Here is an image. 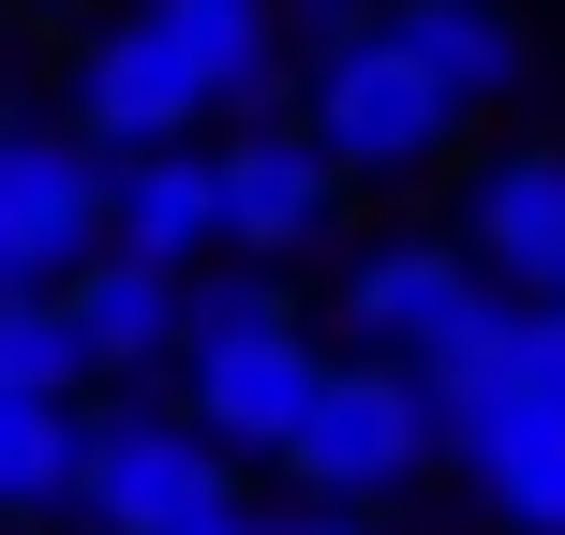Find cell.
I'll use <instances>...</instances> for the list:
<instances>
[{"mask_svg":"<svg viewBox=\"0 0 565 535\" xmlns=\"http://www.w3.org/2000/svg\"><path fill=\"white\" fill-rule=\"evenodd\" d=\"M298 119H312V149H328L358 194H402V179H431V164L461 149V119H477V105H461V89L431 75L387 15H358L342 45L298 60Z\"/></svg>","mask_w":565,"mask_h":535,"instance_id":"1","label":"cell"},{"mask_svg":"<svg viewBox=\"0 0 565 535\" xmlns=\"http://www.w3.org/2000/svg\"><path fill=\"white\" fill-rule=\"evenodd\" d=\"M194 506H238V447L194 402H105L75 431V535H179Z\"/></svg>","mask_w":565,"mask_h":535,"instance_id":"2","label":"cell"},{"mask_svg":"<svg viewBox=\"0 0 565 535\" xmlns=\"http://www.w3.org/2000/svg\"><path fill=\"white\" fill-rule=\"evenodd\" d=\"M431 461H447V431H431V387L402 357H328V387H312V417L282 431V477L328 491V506H387V491H417Z\"/></svg>","mask_w":565,"mask_h":535,"instance_id":"3","label":"cell"},{"mask_svg":"<svg viewBox=\"0 0 565 535\" xmlns=\"http://www.w3.org/2000/svg\"><path fill=\"white\" fill-rule=\"evenodd\" d=\"M75 254H105V135L0 105V282H75Z\"/></svg>","mask_w":565,"mask_h":535,"instance_id":"4","label":"cell"},{"mask_svg":"<svg viewBox=\"0 0 565 535\" xmlns=\"http://www.w3.org/2000/svg\"><path fill=\"white\" fill-rule=\"evenodd\" d=\"M491 298H507V282L461 254V238H431V224H387V238L342 254V342H372V357H402V372H417L431 342H461Z\"/></svg>","mask_w":565,"mask_h":535,"instance_id":"5","label":"cell"},{"mask_svg":"<svg viewBox=\"0 0 565 535\" xmlns=\"http://www.w3.org/2000/svg\"><path fill=\"white\" fill-rule=\"evenodd\" d=\"M209 164H224V238H238V254H282V268H298V254L342 238V194H358V179L312 149V119L238 105L224 135H209Z\"/></svg>","mask_w":565,"mask_h":535,"instance_id":"6","label":"cell"},{"mask_svg":"<svg viewBox=\"0 0 565 535\" xmlns=\"http://www.w3.org/2000/svg\"><path fill=\"white\" fill-rule=\"evenodd\" d=\"M179 372H194V417L224 431L238 461H282V431H298V417H312V387H328V342H312L298 312H268V328L179 342Z\"/></svg>","mask_w":565,"mask_h":535,"instance_id":"7","label":"cell"},{"mask_svg":"<svg viewBox=\"0 0 565 535\" xmlns=\"http://www.w3.org/2000/svg\"><path fill=\"white\" fill-rule=\"evenodd\" d=\"M75 135H105V149H164V135H209V89H194V60L164 45V30L119 0L105 30L75 45Z\"/></svg>","mask_w":565,"mask_h":535,"instance_id":"8","label":"cell"},{"mask_svg":"<svg viewBox=\"0 0 565 535\" xmlns=\"http://www.w3.org/2000/svg\"><path fill=\"white\" fill-rule=\"evenodd\" d=\"M461 254H477L507 298H565V149L521 135L477 164V194H461Z\"/></svg>","mask_w":565,"mask_h":535,"instance_id":"9","label":"cell"},{"mask_svg":"<svg viewBox=\"0 0 565 535\" xmlns=\"http://www.w3.org/2000/svg\"><path fill=\"white\" fill-rule=\"evenodd\" d=\"M105 238L119 254H224V164H209V135H164V149H105Z\"/></svg>","mask_w":565,"mask_h":535,"instance_id":"10","label":"cell"},{"mask_svg":"<svg viewBox=\"0 0 565 535\" xmlns=\"http://www.w3.org/2000/svg\"><path fill=\"white\" fill-rule=\"evenodd\" d=\"M179 282L194 268H164V254H75V342H89V387H135V372H179Z\"/></svg>","mask_w":565,"mask_h":535,"instance_id":"11","label":"cell"},{"mask_svg":"<svg viewBox=\"0 0 565 535\" xmlns=\"http://www.w3.org/2000/svg\"><path fill=\"white\" fill-rule=\"evenodd\" d=\"M149 30H164L179 60H194V89H209V119H238V105H268L282 89V0H135Z\"/></svg>","mask_w":565,"mask_h":535,"instance_id":"12","label":"cell"},{"mask_svg":"<svg viewBox=\"0 0 565 535\" xmlns=\"http://www.w3.org/2000/svg\"><path fill=\"white\" fill-rule=\"evenodd\" d=\"M372 15H387L402 45H417L431 75L461 89V105H507V89L536 75V30H521V0H372Z\"/></svg>","mask_w":565,"mask_h":535,"instance_id":"13","label":"cell"},{"mask_svg":"<svg viewBox=\"0 0 565 535\" xmlns=\"http://www.w3.org/2000/svg\"><path fill=\"white\" fill-rule=\"evenodd\" d=\"M461 477H477L491 535H565V417H536V402H507L491 431H461Z\"/></svg>","mask_w":565,"mask_h":535,"instance_id":"14","label":"cell"},{"mask_svg":"<svg viewBox=\"0 0 565 535\" xmlns=\"http://www.w3.org/2000/svg\"><path fill=\"white\" fill-rule=\"evenodd\" d=\"M75 387H0V521H60L75 506Z\"/></svg>","mask_w":565,"mask_h":535,"instance_id":"15","label":"cell"},{"mask_svg":"<svg viewBox=\"0 0 565 535\" xmlns=\"http://www.w3.org/2000/svg\"><path fill=\"white\" fill-rule=\"evenodd\" d=\"M268 535H387V506H328V491H298Z\"/></svg>","mask_w":565,"mask_h":535,"instance_id":"16","label":"cell"},{"mask_svg":"<svg viewBox=\"0 0 565 535\" xmlns=\"http://www.w3.org/2000/svg\"><path fill=\"white\" fill-rule=\"evenodd\" d=\"M358 15H372V0H282V45L312 60V45H342V30H358Z\"/></svg>","mask_w":565,"mask_h":535,"instance_id":"17","label":"cell"},{"mask_svg":"<svg viewBox=\"0 0 565 535\" xmlns=\"http://www.w3.org/2000/svg\"><path fill=\"white\" fill-rule=\"evenodd\" d=\"M179 535H268L254 506H194V521H179Z\"/></svg>","mask_w":565,"mask_h":535,"instance_id":"18","label":"cell"}]
</instances>
